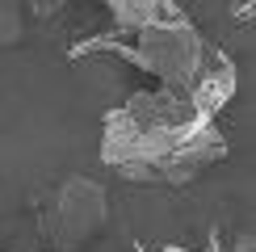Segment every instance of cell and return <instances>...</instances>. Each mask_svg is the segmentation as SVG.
Masks as SVG:
<instances>
[{
    "instance_id": "1",
    "label": "cell",
    "mask_w": 256,
    "mask_h": 252,
    "mask_svg": "<svg viewBox=\"0 0 256 252\" xmlns=\"http://www.w3.org/2000/svg\"><path fill=\"white\" fill-rule=\"evenodd\" d=\"M202 118L189 101V92L180 88H147L126 97V105L105 114L101 130V160L134 185H160V164L172 156L176 143H185L198 130Z\"/></svg>"
},
{
    "instance_id": "5",
    "label": "cell",
    "mask_w": 256,
    "mask_h": 252,
    "mask_svg": "<svg viewBox=\"0 0 256 252\" xmlns=\"http://www.w3.org/2000/svg\"><path fill=\"white\" fill-rule=\"evenodd\" d=\"M185 92H189V101H194V110L202 118H214L222 105L231 101V92H236V63L222 50H206V63L198 68V76Z\"/></svg>"
},
{
    "instance_id": "8",
    "label": "cell",
    "mask_w": 256,
    "mask_h": 252,
    "mask_svg": "<svg viewBox=\"0 0 256 252\" xmlns=\"http://www.w3.org/2000/svg\"><path fill=\"white\" fill-rule=\"evenodd\" d=\"M72 0H26V13H34V17H55L59 8H68Z\"/></svg>"
},
{
    "instance_id": "6",
    "label": "cell",
    "mask_w": 256,
    "mask_h": 252,
    "mask_svg": "<svg viewBox=\"0 0 256 252\" xmlns=\"http://www.w3.org/2000/svg\"><path fill=\"white\" fill-rule=\"evenodd\" d=\"M105 8L114 13L118 30H143V26H160V21H176L185 17L172 0H105Z\"/></svg>"
},
{
    "instance_id": "7",
    "label": "cell",
    "mask_w": 256,
    "mask_h": 252,
    "mask_svg": "<svg viewBox=\"0 0 256 252\" xmlns=\"http://www.w3.org/2000/svg\"><path fill=\"white\" fill-rule=\"evenodd\" d=\"M30 34L26 0H0V46H17Z\"/></svg>"
},
{
    "instance_id": "3",
    "label": "cell",
    "mask_w": 256,
    "mask_h": 252,
    "mask_svg": "<svg viewBox=\"0 0 256 252\" xmlns=\"http://www.w3.org/2000/svg\"><path fill=\"white\" fill-rule=\"evenodd\" d=\"M110 194L92 176H63L38 198V236L55 252H76L105 231Z\"/></svg>"
},
{
    "instance_id": "2",
    "label": "cell",
    "mask_w": 256,
    "mask_h": 252,
    "mask_svg": "<svg viewBox=\"0 0 256 252\" xmlns=\"http://www.w3.org/2000/svg\"><path fill=\"white\" fill-rule=\"evenodd\" d=\"M114 50L118 59L134 63L138 72L156 76L164 88H180L185 92L194 84L198 68L206 63V38L194 30V21L176 17V21H160V26H143V30H130V38H88V42H76L72 46V59L80 55H92V50Z\"/></svg>"
},
{
    "instance_id": "4",
    "label": "cell",
    "mask_w": 256,
    "mask_h": 252,
    "mask_svg": "<svg viewBox=\"0 0 256 252\" xmlns=\"http://www.w3.org/2000/svg\"><path fill=\"white\" fill-rule=\"evenodd\" d=\"M222 156H227V139H222V130L214 122H202L194 134H189L185 143L172 147V156H168L164 164H160V185H194L202 172H206L210 164H218Z\"/></svg>"
},
{
    "instance_id": "10",
    "label": "cell",
    "mask_w": 256,
    "mask_h": 252,
    "mask_svg": "<svg viewBox=\"0 0 256 252\" xmlns=\"http://www.w3.org/2000/svg\"><path fill=\"white\" fill-rule=\"evenodd\" d=\"M152 252H185V248H152ZM210 252H218V248L210 244Z\"/></svg>"
},
{
    "instance_id": "9",
    "label": "cell",
    "mask_w": 256,
    "mask_h": 252,
    "mask_svg": "<svg viewBox=\"0 0 256 252\" xmlns=\"http://www.w3.org/2000/svg\"><path fill=\"white\" fill-rule=\"evenodd\" d=\"M227 8H231L240 21H248V17H252V0H227Z\"/></svg>"
}]
</instances>
